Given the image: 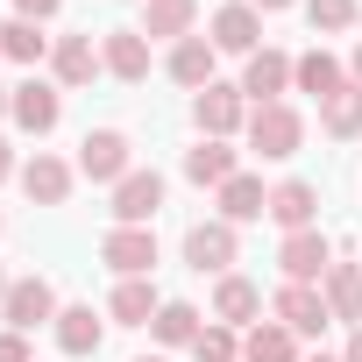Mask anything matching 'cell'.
<instances>
[{"mask_svg": "<svg viewBox=\"0 0 362 362\" xmlns=\"http://www.w3.org/2000/svg\"><path fill=\"white\" fill-rule=\"evenodd\" d=\"M185 177H192V185H228V177H235V149L214 142V135H199V149H185Z\"/></svg>", "mask_w": 362, "mask_h": 362, "instance_id": "obj_25", "label": "cell"}, {"mask_svg": "<svg viewBox=\"0 0 362 362\" xmlns=\"http://www.w3.org/2000/svg\"><path fill=\"white\" fill-rule=\"evenodd\" d=\"M214 36H185V43H170V78L177 86H192V93H206L214 86Z\"/></svg>", "mask_w": 362, "mask_h": 362, "instance_id": "obj_18", "label": "cell"}, {"mask_svg": "<svg viewBox=\"0 0 362 362\" xmlns=\"http://www.w3.org/2000/svg\"><path fill=\"white\" fill-rule=\"evenodd\" d=\"M100 263H114L121 277H149V270H156V235H149V228H114V235L100 242Z\"/></svg>", "mask_w": 362, "mask_h": 362, "instance_id": "obj_9", "label": "cell"}, {"mask_svg": "<svg viewBox=\"0 0 362 362\" xmlns=\"http://www.w3.org/2000/svg\"><path fill=\"white\" fill-rule=\"evenodd\" d=\"M341 362H362V327H355V341H348V355Z\"/></svg>", "mask_w": 362, "mask_h": 362, "instance_id": "obj_35", "label": "cell"}, {"mask_svg": "<svg viewBox=\"0 0 362 362\" xmlns=\"http://www.w3.org/2000/svg\"><path fill=\"white\" fill-rule=\"evenodd\" d=\"M249 8H291V0H249Z\"/></svg>", "mask_w": 362, "mask_h": 362, "instance_id": "obj_36", "label": "cell"}, {"mask_svg": "<svg viewBox=\"0 0 362 362\" xmlns=\"http://www.w3.org/2000/svg\"><path fill=\"white\" fill-rule=\"evenodd\" d=\"M0 57H15V64H43L50 57V36H43V22H0Z\"/></svg>", "mask_w": 362, "mask_h": 362, "instance_id": "obj_27", "label": "cell"}, {"mask_svg": "<svg viewBox=\"0 0 362 362\" xmlns=\"http://www.w3.org/2000/svg\"><path fill=\"white\" fill-rule=\"evenodd\" d=\"M0 313H8V327H15V334H29V327L57 320V291H50V277H22V284H8Z\"/></svg>", "mask_w": 362, "mask_h": 362, "instance_id": "obj_6", "label": "cell"}, {"mask_svg": "<svg viewBox=\"0 0 362 362\" xmlns=\"http://www.w3.org/2000/svg\"><path fill=\"white\" fill-rule=\"evenodd\" d=\"M320 121H327V135H334V142L362 135V86H341L334 100H320Z\"/></svg>", "mask_w": 362, "mask_h": 362, "instance_id": "obj_28", "label": "cell"}, {"mask_svg": "<svg viewBox=\"0 0 362 362\" xmlns=\"http://www.w3.org/2000/svg\"><path fill=\"white\" fill-rule=\"evenodd\" d=\"M142 362H163V355H142Z\"/></svg>", "mask_w": 362, "mask_h": 362, "instance_id": "obj_41", "label": "cell"}, {"mask_svg": "<svg viewBox=\"0 0 362 362\" xmlns=\"http://www.w3.org/2000/svg\"><path fill=\"white\" fill-rule=\"evenodd\" d=\"M100 64H107L121 86H142V78H149V36H142V29H114V36L100 43Z\"/></svg>", "mask_w": 362, "mask_h": 362, "instance_id": "obj_11", "label": "cell"}, {"mask_svg": "<svg viewBox=\"0 0 362 362\" xmlns=\"http://www.w3.org/2000/svg\"><path fill=\"white\" fill-rule=\"evenodd\" d=\"M0 362H29V341L8 327V334H0Z\"/></svg>", "mask_w": 362, "mask_h": 362, "instance_id": "obj_33", "label": "cell"}, {"mask_svg": "<svg viewBox=\"0 0 362 362\" xmlns=\"http://www.w3.org/2000/svg\"><path fill=\"white\" fill-rule=\"evenodd\" d=\"M284 86H291V57H284V50H256V57H249V71H242V100L277 107V100H284Z\"/></svg>", "mask_w": 362, "mask_h": 362, "instance_id": "obj_12", "label": "cell"}, {"mask_svg": "<svg viewBox=\"0 0 362 362\" xmlns=\"http://www.w3.org/2000/svg\"><path fill=\"white\" fill-rule=\"evenodd\" d=\"M320 298H327V313H334V320L362 327V263H334V270L320 277Z\"/></svg>", "mask_w": 362, "mask_h": 362, "instance_id": "obj_17", "label": "cell"}, {"mask_svg": "<svg viewBox=\"0 0 362 362\" xmlns=\"http://www.w3.org/2000/svg\"><path fill=\"white\" fill-rule=\"evenodd\" d=\"M78 170L93 177V185H121V177H128V135L121 128H93L78 142Z\"/></svg>", "mask_w": 362, "mask_h": 362, "instance_id": "obj_4", "label": "cell"}, {"mask_svg": "<svg viewBox=\"0 0 362 362\" xmlns=\"http://www.w3.org/2000/svg\"><path fill=\"white\" fill-rule=\"evenodd\" d=\"M242 362H298V334H284V327L270 320V327H256V334L242 341Z\"/></svg>", "mask_w": 362, "mask_h": 362, "instance_id": "obj_29", "label": "cell"}, {"mask_svg": "<svg viewBox=\"0 0 362 362\" xmlns=\"http://www.w3.org/2000/svg\"><path fill=\"white\" fill-rule=\"evenodd\" d=\"M22 192H29L36 206H64V199H71V163H57V156L36 149V156L22 163Z\"/></svg>", "mask_w": 362, "mask_h": 362, "instance_id": "obj_14", "label": "cell"}, {"mask_svg": "<svg viewBox=\"0 0 362 362\" xmlns=\"http://www.w3.org/2000/svg\"><path fill=\"white\" fill-rule=\"evenodd\" d=\"M0 298H8V277H0Z\"/></svg>", "mask_w": 362, "mask_h": 362, "instance_id": "obj_40", "label": "cell"}, {"mask_svg": "<svg viewBox=\"0 0 362 362\" xmlns=\"http://www.w3.org/2000/svg\"><path fill=\"white\" fill-rule=\"evenodd\" d=\"M277 270H284V284H320V277L334 270V242H327L320 228H298V235H284Z\"/></svg>", "mask_w": 362, "mask_h": 362, "instance_id": "obj_2", "label": "cell"}, {"mask_svg": "<svg viewBox=\"0 0 362 362\" xmlns=\"http://www.w3.org/2000/svg\"><path fill=\"white\" fill-rule=\"evenodd\" d=\"M192 15H199V0H142V36H170V43H185L192 36Z\"/></svg>", "mask_w": 362, "mask_h": 362, "instance_id": "obj_21", "label": "cell"}, {"mask_svg": "<svg viewBox=\"0 0 362 362\" xmlns=\"http://www.w3.org/2000/svg\"><path fill=\"white\" fill-rule=\"evenodd\" d=\"M149 327H156V341H163V348H192L206 320H199V305H185V298H163V313H156Z\"/></svg>", "mask_w": 362, "mask_h": 362, "instance_id": "obj_26", "label": "cell"}, {"mask_svg": "<svg viewBox=\"0 0 362 362\" xmlns=\"http://www.w3.org/2000/svg\"><path fill=\"white\" fill-rule=\"evenodd\" d=\"M298 142H305V121H298V107H256L249 114V149L256 156H270V163H284V156H298Z\"/></svg>", "mask_w": 362, "mask_h": 362, "instance_id": "obj_1", "label": "cell"}, {"mask_svg": "<svg viewBox=\"0 0 362 362\" xmlns=\"http://www.w3.org/2000/svg\"><path fill=\"white\" fill-rule=\"evenodd\" d=\"M107 313H114L121 327H149V320L163 313V298H156V284H149V277H121V284H114V298H107Z\"/></svg>", "mask_w": 362, "mask_h": 362, "instance_id": "obj_19", "label": "cell"}, {"mask_svg": "<svg viewBox=\"0 0 362 362\" xmlns=\"http://www.w3.org/2000/svg\"><path fill=\"white\" fill-rule=\"evenodd\" d=\"M192 355L199 362H242V341H235V327H199Z\"/></svg>", "mask_w": 362, "mask_h": 362, "instance_id": "obj_31", "label": "cell"}, {"mask_svg": "<svg viewBox=\"0 0 362 362\" xmlns=\"http://www.w3.org/2000/svg\"><path fill=\"white\" fill-rule=\"evenodd\" d=\"M305 362H341V355H305Z\"/></svg>", "mask_w": 362, "mask_h": 362, "instance_id": "obj_39", "label": "cell"}, {"mask_svg": "<svg viewBox=\"0 0 362 362\" xmlns=\"http://www.w3.org/2000/svg\"><path fill=\"white\" fill-rule=\"evenodd\" d=\"M50 71H57V86H86V78L107 71V64H100V43H93V36H57V43H50Z\"/></svg>", "mask_w": 362, "mask_h": 362, "instance_id": "obj_16", "label": "cell"}, {"mask_svg": "<svg viewBox=\"0 0 362 362\" xmlns=\"http://www.w3.org/2000/svg\"><path fill=\"white\" fill-rule=\"evenodd\" d=\"M305 22H313V36H341V29H355V0H305Z\"/></svg>", "mask_w": 362, "mask_h": 362, "instance_id": "obj_30", "label": "cell"}, {"mask_svg": "<svg viewBox=\"0 0 362 362\" xmlns=\"http://www.w3.org/2000/svg\"><path fill=\"white\" fill-rule=\"evenodd\" d=\"M214 50H242V57L263 50V15L249 8V0H235V8L214 15Z\"/></svg>", "mask_w": 362, "mask_h": 362, "instance_id": "obj_13", "label": "cell"}, {"mask_svg": "<svg viewBox=\"0 0 362 362\" xmlns=\"http://www.w3.org/2000/svg\"><path fill=\"white\" fill-rule=\"evenodd\" d=\"M8 107H15V93H0V121H8Z\"/></svg>", "mask_w": 362, "mask_h": 362, "instance_id": "obj_37", "label": "cell"}, {"mask_svg": "<svg viewBox=\"0 0 362 362\" xmlns=\"http://www.w3.org/2000/svg\"><path fill=\"white\" fill-rule=\"evenodd\" d=\"M50 327H57V348L64 355H100V341H107V327L93 320V305H64Z\"/></svg>", "mask_w": 362, "mask_h": 362, "instance_id": "obj_22", "label": "cell"}, {"mask_svg": "<svg viewBox=\"0 0 362 362\" xmlns=\"http://www.w3.org/2000/svg\"><path fill=\"white\" fill-rule=\"evenodd\" d=\"M0 177H15V149L8 142H0Z\"/></svg>", "mask_w": 362, "mask_h": 362, "instance_id": "obj_34", "label": "cell"}, {"mask_svg": "<svg viewBox=\"0 0 362 362\" xmlns=\"http://www.w3.org/2000/svg\"><path fill=\"white\" fill-rule=\"evenodd\" d=\"M291 86H298V93H313V100H334L348 78H341V64H334L327 50H305V57H291Z\"/></svg>", "mask_w": 362, "mask_h": 362, "instance_id": "obj_23", "label": "cell"}, {"mask_svg": "<svg viewBox=\"0 0 362 362\" xmlns=\"http://www.w3.org/2000/svg\"><path fill=\"white\" fill-rule=\"evenodd\" d=\"M270 214V192H263V177H228V185H221V221L228 228H242V221H263Z\"/></svg>", "mask_w": 362, "mask_h": 362, "instance_id": "obj_20", "label": "cell"}, {"mask_svg": "<svg viewBox=\"0 0 362 362\" xmlns=\"http://www.w3.org/2000/svg\"><path fill=\"white\" fill-rule=\"evenodd\" d=\"M263 313V291L249 284V277H221V291H214V320L221 327H249Z\"/></svg>", "mask_w": 362, "mask_h": 362, "instance_id": "obj_24", "label": "cell"}, {"mask_svg": "<svg viewBox=\"0 0 362 362\" xmlns=\"http://www.w3.org/2000/svg\"><path fill=\"white\" fill-rule=\"evenodd\" d=\"M355 86H362V43H355Z\"/></svg>", "mask_w": 362, "mask_h": 362, "instance_id": "obj_38", "label": "cell"}, {"mask_svg": "<svg viewBox=\"0 0 362 362\" xmlns=\"http://www.w3.org/2000/svg\"><path fill=\"white\" fill-rule=\"evenodd\" d=\"M313 214H320V192L305 185V177H284V185H270V221H277L284 235L313 228Z\"/></svg>", "mask_w": 362, "mask_h": 362, "instance_id": "obj_15", "label": "cell"}, {"mask_svg": "<svg viewBox=\"0 0 362 362\" xmlns=\"http://www.w3.org/2000/svg\"><path fill=\"white\" fill-rule=\"evenodd\" d=\"M235 249H242V242H235V228H228V221H199V228L185 235V263H192L199 277H206V270H214V277H228Z\"/></svg>", "mask_w": 362, "mask_h": 362, "instance_id": "obj_8", "label": "cell"}, {"mask_svg": "<svg viewBox=\"0 0 362 362\" xmlns=\"http://www.w3.org/2000/svg\"><path fill=\"white\" fill-rule=\"evenodd\" d=\"M15 128H29V135H50L57 121H64V86H43V78H29V86H15Z\"/></svg>", "mask_w": 362, "mask_h": 362, "instance_id": "obj_7", "label": "cell"}, {"mask_svg": "<svg viewBox=\"0 0 362 362\" xmlns=\"http://www.w3.org/2000/svg\"><path fill=\"white\" fill-rule=\"evenodd\" d=\"M156 206H163V177L156 170H128L121 185H114V221L121 228H149Z\"/></svg>", "mask_w": 362, "mask_h": 362, "instance_id": "obj_5", "label": "cell"}, {"mask_svg": "<svg viewBox=\"0 0 362 362\" xmlns=\"http://www.w3.org/2000/svg\"><path fill=\"white\" fill-rule=\"evenodd\" d=\"M192 121H199V135H214V142H228L235 128H249V107H242V86H206L199 100H192Z\"/></svg>", "mask_w": 362, "mask_h": 362, "instance_id": "obj_3", "label": "cell"}, {"mask_svg": "<svg viewBox=\"0 0 362 362\" xmlns=\"http://www.w3.org/2000/svg\"><path fill=\"white\" fill-rule=\"evenodd\" d=\"M57 8H64V0H15V15H22V22H50Z\"/></svg>", "mask_w": 362, "mask_h": 362, "instance_id": "obj_32", "label": "cell"}, {"mask_svg": "<svg viewBox=\"0 0 362 362\" xmlns=\"http://www.w3.org/2000/svg\"><path fill=\"white\" fill-rule=\"evenodd\" d=\"M270 313H277V327L284 334H320L334 313H327V298L313 291V284H284L277 298H270Z\"/></svg>", "mask_w": 362, "mask_h": 362, "instance_id": "obj_10", "label": "cell"}]
</instances>
